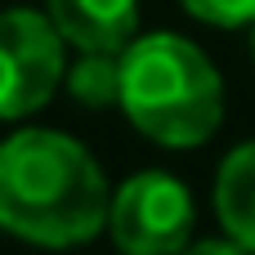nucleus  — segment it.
Returning <instances> with one entry per match:
<instances>
[{
	"label": "nucleus",
	"instance_id": "obj_10",
	"mask_svg": "<svg viewBox=\"0 0 255 255\" xmlns=\"http://www.w3.org/2000/svg\"><path fill=\"white\" fill-rule=\"evenodd\" d=\"M251 63H255V22H251Z\"/></svg>",
	"mask_w": 255,
	"mask_h": 255
},
{
	"label": "nucleus",
	"instance_id": "obj_5",
	"mask_svg": "<svg viewBox=\"0 0 255 255\" xmlns=\"http://www.w3.org/2000/svg\"><path fill=\"white\" fill-rule=\"evenodd\" d=\"M45 13L76 54H121L139 36V0H45Z\"/></svg>",
	"mask_w": 255,
	"mask_h": 255
},
{
	"label": "nucleus",
	"instance_id": "obj_7",
	"mask_svg": "<svg viewBox=\"0 0 255 255\" xmlns=\"http://www.w3.org/2000/svg\"><path fill=\"white\" fill-rule=\"evenodd\" d=\"M63 90L85 108L117 103L121 99V54H99V49L76 54V63L63 72Z\"/></svg>",
	"mask_w": 255,
	"mask_h": 255
},
{
	"label": "nucleus",
	"instance_id": "obj_8",
	"mask_svg": "<svg viewBox=\"0 0 255 255\" xmlns=\"http://www.w3.org/2000/svg\"><path fill=\"white\" fill-rule=\"evenodd\" d=\"M197 22L211 27H251L255 22V0H179Z\"/></svg>",
	"mask_w": 255,
	"mask_h": 255
},
{
	"label": "nucleus",
	"instance_id": "obj_6",
	"mask_svg": "<svg viewBox=\"0 0 255 255\" xmlns=\"http://www.w3.org/2000/svg\"><path fill=\"white\" fill-rule=\"evenodd\" d=\"M215 215L224 233L255 255V139L224 152L215 170Z\"/></svg>",
	"mask_w": 255,
	"mask_h": 255
},
{
	"label": "nucleus",
	"instance_id": "obj_1",
	"mask_svg": "<svg viewBox=\"0 0 255 255\" xmlns=\"http://www.w3.org/2000/svg\"><path fill=\"white\" fill-rule=\"evenodd\" d=\"M112 184L90 148L63 130L22 126L0 139V229L49 251L108 233Z\"/></svg>",
	"mask_w": 255,
	"mask_h": 255
},
{
	"label": "nucleus",
	"instance_id": "obj_2",
	"mask_svg": "<svg viewBox=\"0 0 255 255\" xmlns=\"http://www.w3.org/2000/svg\"><path fill=\"white\" fill-rule=\"evenodd\" d=\"M121 112L161 148H202L224 126V81L179 31H139L121 49Z\"/></svg>",
	"mask_w": 255,
	"mask_h": 255
},
{
	"label": "nucleus",
	"instance_id": "obj_4",
	"mask_svg": "<svg viewBox=\"0 0 255 255\" xmlns=\"http://www.w3.org/2000/svg\"><path fill=\"white\" fill-rule=\"evenodd\" d=\"M193 193L170 170H139L112 188L108 233L121 255H175L193 242Z\"/></svg>",
	"mask_w": 255,
	"mask_h": 255
},
{
	"label": "nucleus",
	"instance_id": "obj_3",
	"mask_svg": "<svg viewBox=\"0 0 255 255\" xmlns=\"http://www.w3.org/2000/svg\"><path fill=\"white\" fill-rule=\"evenodd\" d=\"M67 72V40L31 4L0 9V121L40 112Z\"/></svg>",
	"mask_w": 255,
	"mask_h": 255
},
{
	"label": "nucleus",
	"instance_id": "obj_9",
	"mask_svg": "<svg viewBox=\"0 0 255 255\" xmlns=\"http://www.w3.org/2000/svg\"><path fill=\"white\" fill-rule=\"evenodd\" d=\"M175 255H251V251H242V247L224 233V238H202V242H188L184 251H175Z\"/></svg>",
	"mask_w": 255,
	"mask_h": 255
}]
</instances>
